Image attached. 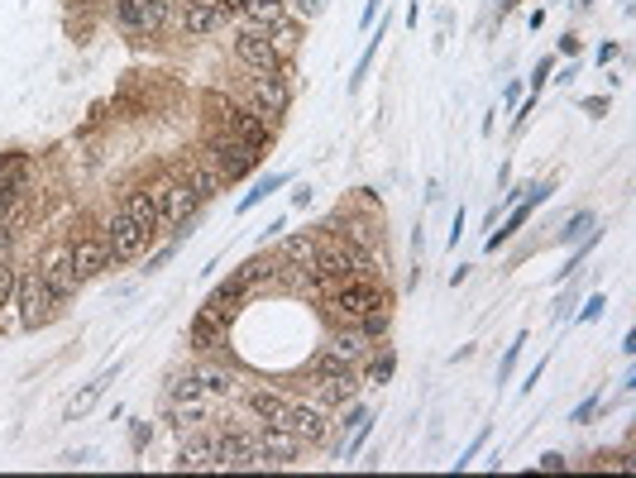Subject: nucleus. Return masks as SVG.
<instances>
[{"label": "nucleus", "instance_id": "f257e3e1", "mask_svg": "<svg viewBox=\"0 0 636 478\" xmlns=\"http://www.w3.org/2000/svg\"><path fill=\"white\" fill-rule=\"evenodd\" d=\"M378 306H393V292L378 283V278H345V283L321 302V311H326L330 326H359V321H364L369 311H378Z\"/></svg>", "mask_w": 636, "mask_h": 478}, {"label": "nucleus", "instance_id": "f03ea898", "mask_svg": "<svg viewBox=\"0 0 636 478\" xmlns=\"http://www.w3.org/2000/svg\"><path fill=\"white\" fill-rule=\"evenodd\" d=\"M206 115H211V125L220 134H230V139H240V144H249V149H259V153L273 139V130H268L264 120L249 106H240L235 96H225V91H206Z\"/></svg>", "mask_w": 636, "mask_h": 478}, {"label": "nucleus", "instance_id": "7ed1b4c3", "mask_svg": "<svg viewBox=\"0 0 636 478\" xmlns=\"http://www.w3.org/2000/svg\"><path fill=\"white\" fill-rule=\"evenodd\" d=\"M249 110L264 120L268 130L292 110V63L273 67V72H254L249 77Z\"/></svg>", "mask_w": 636, "mask_h": 478}, {"label": "nucleus", "instance_id": "20e7f679", "mask_svg": "<svg viewBox=\"0 0 636 478\" xmlns=\"http://www.w3.org/2000/svg\"><path fill=\"white\" fill-rule=\"evenodd\" d=\"M307 378L321 388V397H326V402H335V407L359 397V369H354V364H345V359H335L330 349H321V354L311 359Z\"/></svg>", "mask_w": 636, "mask_h": 478}, {"label": "nucleus", "instance_id": "39448f33", "mask_svg": "<svg viewBox=\"0 0 636 478\" xmlns=\"http://www.w3.org/2000/svg\"><path fill=\"white\" fill-rule=\"evenodd\" d=\"M15 306H20V321L29 330H39L48 326L63 306H58V297L48 292V283L39 278V268H24L20 278H15Z\"/></svg>", "mask_w": 636, "mask_h": 478}, {"label": "nucleus", "instance_id": "423d86ee", "mask_svg": "<svg viewBox=\"0 0 636 478\" xmlns=\"http://www.w3.org/2000/svg\"><path fill=\"white\" fill-rule=\"evenodd\" d=\"M201 158H206V163H211V168H216L225 182H240V177H249L254 168H259V158H264V153L216 130L211 139H206V153H201Z\"/></svg>", "mask_w": 636, "mask_h": 478}, {"label": "nucleus", "instance_id": "0eeeda50", "mask_svg": "<svg viewBox=\"0 0 636 478\" xmlns=\"http://www.w3.org/2000/svg\"><path fill=\"white\" fill-rule=\"evenodd\" d=\"M67 254H72V273H77V283H96L101 273L115 268L110 259V244L101 230H82V235L67 239Z\"/></svg>", "mask_w": 636, "mask_h": 478}, {"label": "nucleus", "instance_id": "6e6552de", "mask_svg": "<svg viewBox=\"0 0 636 478\" xmlns=\"http://www.w3.org/2000/svg\"><path fill=\"white\" fill-rule=\"evenodd\" d=\"M101 235H106L110 259H115V263H134L139 254H144V249H149V244H154V239L144 235V230H139V225H134V220L125 216V211H120V206H115V211L106 216Z\"/></svg>", "mask_w": 636, "mask_h": 478}, {"label": "nucleus", "instance_id": "1a4fd4ad", "mask_svg": "<svg viewBox=\"0 0 636 478\" xmlns=\"http://www.w3.org/2000/svg\"><path fill=\"white\" fill-rule=\"evenodd\" d=\"M254 450H259V469H287V464L302 459L307 445L287 431V426H259L254 431Z\"/></svg>", "mask_w": 636, "mask_h": 478}, {"label": "nucleus", "instance_id": "9d476101", "mask_svg": "<svg viewBox=\"0 0 636 478\" xmlns=\"http://www.w3.org/2000/svg\"><path fill=\"white\" fill-rule=\"evenodd\" d=\"M283 426L297 435L307 450H311V445H326L330 431H335V421H330V412H326V402H292Z\"/></svg>", "mask_w": 636, "mask_h": 478}, {"label": "nucleus", "instance_id": "9b49d317", "mask_svg": "<svg viewBox=\"0 0 636 478\" xmlns=\"http://www.w3.org/2000/svg\"><path fill=\"white\" fill-rule=\"evenodd\" d=\"M211 445H216V469H259L254 431H240V426H220V431H211Z\"/></svg>", "mask_w": 636, "mask_h": 478}, {"label": "nucleus", "instance_id": "f8f14e48", "mask_svg": "<svg viewBox=\"0 0 636 478\" xmlns=\"http://www.w3.org/2000/svg\"><path fill=\"white\" fill-rule=\"evenodd\" d=\"M235 58H240V67H249V72H273V67L287 63L264 29H249V24L235 29Z\"/></svg>", "mask_w": 636, "mask_h": 478}, {"label": "nucleus", "instance_id": "ddd939ff", "mask_svg": "<svg viewBox=\"0 0 636 478\" xmlns=\"http://www.w3.org/2000/svg\"><path fill=\"white\" fill-rule=\"evenodd\" d=\"M39 278L48 283V292L58 297V306H67L77 297V273H72V254H67V244H53L44 259H39Z\"/></svg>", "mask_w": 636, "mask_h": 478}, {"label": "nucleus", "instance_id": "4468645a", "mask_svg": "<svg viewBox=\"0 0 636 478\" xmlns=\"http://www.w3.org/2000/svg\"><path fill=\"white\" fill-rule=\"evenodd\" d=\"M120 211L144 230L149 239L163 235V206H158V187H130L125 192V201H120Z\"/></svg>", "mask_w": 636, "mask_h": 478}, {"label": "nucleus", "instance_id": "2eb2a0df", "mask_svg": "<svg viewBox=\"0 0 636 478\" xmlns=\"http://www.w3.org/2000/svg\"><path fill=\"white\" fill-rule=\"evenodd\" d=\"M550 192H555V187H550V182H541V187H536V182H531V192L522 196V201H517V206H512V216H507V225H503V230H493V235L483 239V249H488V254H498V249H503L507 239L517 235V230H522V225H527V216H536V206H541V201H550Z\"/></svg>", "mask_w": 636, "mask_h": 478}, {"label": "nucleus", "instance_id": "dca6fc26", "mask_svg": "<svg viewBox=\"0 0 636 478\" xmlns=\"http://www.w3.org/2000/svg\"><path fill=\"white\" fill-rule=\"evenodd\" d=\"M326 349L335 354V359H345V364H354V369H359L373 349H378V340H369L359 326H335V330H330V340H326Z\"/></svg>", "mask_w": 636, "mask_h": 478}, {"label": "nucleus", "instance_id": "f3484780", "mask_svg": "<svg viewBox=\"0 0 636 478\" xmlns=\"http://www.w3.org/2000/svg\"><path fill=\"white\" fill-rule=\"evenodd\" d=\"M187 340H192V349H220L230 340V316L201 306L197 316H192V326H187Z\"/></svg>", "mask_w": 636, "mask_h": 478}, {"label": "nucleus", "instance_id": "a211bd4d", "mask_svg": "<svg viewBox=\"0 0 636 478\" xmlns=\"http://www.w3.org/2000/svg\"><path fill=\"white\" fill-rule=\"evenodd\" d=\"M244 402H249V412H254L259 426H283L287 407H292V397H283V392H273V388H249Z\"/></svg>", "mask_w": 636, "mask_h": 478}, {"label": "nucleus", "instance_id": "6ab92c4d", "mask_svg": "<svg viewBox=\"0 0 636 478\" xmlns=\"http://www.w3.org/2000/svg\"><path fill=\"white\" fill-rule=\"evenodd\" d=\"M177 435H182L177 469H216V445H211V435H197V431H177Z\"/></svg>", "mask_w": 636, "mask_h": 478}, {"label": "nucleus", "instance_id": "aec40b11", "mask_svg": "<svg viewBox=\"0 0 636 478\" xmlns=\"http://www.w3.org/2000/svg\"><path fill=\"white\" fill-rule=\"evenodd\" d=\"M235 278H240L244 292H254V287H278V259H268V254H249V259L235 268Z\"/></svg>", "mask_w": 636, "mask_h": 478}, {"label": "nucleus", "instance_id": "412c9836", "mask_svg": "<svg viewBox=\"0 0 636 478\" xmlns=\"http://www.w3.org/2000/svg\"><path fill=\"white\" fill-rule=\"evenodd\" d=\"M240 24H249V29H264V34H273L278 24H287L283 0H244Z\"/></svg>", "mask_w": 636, "mask_h": 478}, {"label": "nucleus", "instance_id": "4be33fe9", "mask_svg": "<svg viewBox=\"0 0 636 478\" xmlns=\"http://www.w3.org/2000/svg\"><path fill=\"white\" fill-rule=\"evenodd\" d=\"M187 187H192V192H197V201L206 206V201H216V196H220L225 177H220L216 168L206 163V158H192V163H187Z\"/></svg>", "mask_w": 636, "mask_h": 478}, {"label": "nucleus", "instance_id": "5701e85b", "mask_svg": "<svg viewBox=\"0 0 636 478\" xmlns=\"http://www.w3.org/2000/svg\"><path fill=\"white\" fill-rule=\"evenodd\" d=\"M115 378H120V364H115V369H106V373H96V378H91L87 388L77 392V397H72V402H67V421H77V416H87L91 407H96V397H101V392L110 388V383H115Z\"/></svg>", "mask_w": 636, "mask_h": 478}, {"label": "nucleus", "instance_id": "b1692460", "mask_svg": "<svg viewBox=\"0 0 636 478\" xmlns=\"http://www.w3.org/2000/svg\"><path fill=\"white\" fill-rule=\"evenodd\" d=\"M220 10L216 5H182V34L187 39H201V34H211V29H220Z\"/></svg>", "mask_w": 636, "mask_h": 478}, {"label": "nucleus", "instance_id": "393cba45", "mask_svg": "<svg viewBox=\"0 0 636 478\" xmlns=\"http://www.w3.org/2000/svg\"><path fill=\"white\" fill-rule=\"evenodd\" d=\"M115 24L120 29H130V34H154L158 20L139 5V0H115Z\"/></svg>", "mask_w": 636, "mask_h": 478}, {"label": "nucleus", "instance_id": "a878e982", "mask_svg": "<svg viewBox=\"0 0 636 478\" xmlns=\"http://www.w3.org/2000/svg\"><path fill=\"white\" fill-rule=\"evenodd\" d=\"M163 397H168V402H206V388H201L197 369H192V373H173V378H168V388H163ZM211 402H216V397H211Z\"/></svg>", "mask_w": 636, "mask_h": 478}, {"label": "nucleus", "instance_id": "bb28decb", "mask_svg": "<svg viewBox=\"0 0 636 478\" xmlns=\"http://www.w3.org/2000/svg\"><path fill=\"white\" fill-rule=\"evenodd\" d=\"M278 259L283 263H311L316 259V249H321V235H278Z\"/></svg>", "mask_w": 636, "mask_h": 478}, {"label": "nucleus", "instance_id": "cd10ccee", "mask_svg": "<svg viewBox=\"0 0 636 478\" xmlns=\"http://www.w3.org/2000/svg\"><path fill=\"white\" fill-rule=\"evenodd\" d=\"M201 378V388H206V397H216V402H230V397H240V383H235V373H225V369H197Z\"/></svg>", "mask_w": 636, "mask_h": 478}, {"label": "nucleus", "instance_id": "c85d7f7f", "mask_svg": "<svg viewBox=\"0 0 636 478\" xmlns=\"http://www.w3.org/2000/svg\"><path fill=\"white\" fill-rule=\"evenodd\" d=\"M240 302H244V287H240V278H235V273H230V278H225V283H220L216 292L206 297V306H211V311H220V316H230V321H235Z\"/></svg>", "mask_w": 636, "mask_h": 478}, {"label": "nucleus", "instance_id": "c756f323", "mask_svg": "<svg viewBox=\"0 0 636 478\" xmlns=\"http://www.w3.org/2000/svg\"><path fill=\"white\" fill-rule=\"evenodd\" d=\"M393 369H397V354H393V349H383V354L373 349L369 359L359 364V383H388V378H393Z\"/></svg>", "mask_w": 636, "mask_h": 478}, {"label": "nucleus", "instance_id": "7c9ffc66", "mask_svg": "<svg viewBox=\"0 0 636 478\" xmlns=\"http://www.w3.org/2000/svg\"><path fill=\"white\" fill-rule=\"evenodd\" d=\"M287 182H292L287 173H268L264 182H254V192H244V201H240V216H244V211H254V206H264L268 196L278 192V187H287Z\"/></svg>", "mask_w": 636, "mask_h": 478}, {"label": "nucleus", "instance_id": "2f4dec72", "mask_svg": "<svg viewBox=\"0 0 636 478\" xmlns=\"http://www.w3.org/2000/svg\"><path fill=\"white\" fill-rule=\"evenodd\" d=\"M388 326H393V306H378V311H369V316L359 321V330H364L369 340H378V335H388Z\"/></svg>", "mask_w": 636, "mask_h": 478}, {"label": "nucleus", "instance_id": "473e14b6", "mask_svg": "<svg viewBox=\"0 0 636 478\" xmlns=\"http://www.w3.org/2000/svg\"><path fill=\"white\" fill-rule=\"evenodd\" d=\"M15 278H20V273H15V259L0 254V306L15 302Z\"/></svg>", "mask_w": 636, "mask_h": 478}, {"label": "nucleus", "instance_id": "72a5a7b5", "mask_svg": "<svg viewBox=\"0 0 636 478\" xmlns=\"http://www.w3.org/2000/svg\"><path fill=\"white\" fill-rule=\"evenodd\" d=\"M369 431H373V416H364V421L354 426L350 445H340V459H354V455H359V450H364V440H369Z\"/></svg>", "mask_w": 636, "mask_h": 478}, {"label": "nucleus", "instance_id": "f704fd0d", "mask_svg": "<svg viewBox=\"0 0 636 478\" xmlns=\"http://www.w3.org/2000/svg\"><path fill=\"white\" fill-rule=\"evenodd\" d=\"M522 345H527V330H522V335H517L512 345H507L503 364H498V383H507V378H512V369H517V354H522Z\"/></svg>", "mask_w": 636, "mask_h": 478}, {"label": "nucleus", "instance_id": "c9c22d12", "mask_svg": "<svg viewBox=\"0 0 636 478\" xmlns=\"http://www.w3.org/2000/svg\"><path fill=\"white\" fill-rule=\"evenodd\" d=\"M593 225H598V216H593V211H579V216H574V220H570V225H565V235H560V239H565V244H570V239H579V235H589Z\"/></svg>", "mask_w": 636, "mask_h": 478}, {"label": "nucleus", "instance_id": "e433bc0d", "mask_svg": "<svg viewBox=\"0 0 636 478\" xmlns=\"http://www.w3.org/2000/svg\"><path fill=\"white\" fill-rule=\"evenodd\" d=\"M488 435H493V431H479V435H474V440H469V450H464V455L455 459V474H464V469H469V464L479 459V450H483V445H488Z\"/></svg>", "mask_w": 636, "mask_h": 478}, {"label": "nucleus", "instance_id": "4c0bfd02", "mask_svg": "<svg viewBox=\"0 0 636 478\" xmlns=\"http://www.w3.org/2000/svg\"><path fill=\"white\" fill-rule=\"evenodd\" d=\"M603 306H608V297H603V292H593L589 302H584V311H579V326H593V321L603 316Z\"/></svg>", "mask_w": 636, "mask_h": 478}, {"label": "nucleus", "instance_id": "58836bf2", "mask_svg": "<svg viewBox=\"0 0 636 478\" xmlns=\"http://www.w3.org/2000/svg\"><path fill=\"white\" fill-rule=\"evenodd\" d=\"M139 5H144V10H149V15L158 20V29H163V24H168V15H173L177 0H139Z\"/></svg>", "mask_w": 636, "mask_h": 478}, {"label": "nucleus", "instance_id": "ea45409f", "mask_svg": "<svg viewBox=\"0 0 636 478\" xmlns=\"http://www.w3.org/2000/svg\"><path fill=\"white\" fill-rule=\"evenodd\" d=\"M536 469H546V474H560V469H570V459L560 455V450H546V455L536 459Z\"/></svg>", "mask_w": 636, "mask_h": 478}, {"label": "nucleus", "instance_id": "a19ab883", "mask_svg": "<svg viewBox=\"0 0 636 478\" xmlns=\"http://www.w3.org/2000/svg\"><path fill=\"white\" fill-rule=\"evenodd\" d=\"M550 67H555V58L536 63V77H531V96H536V101H541V91H546V82H550Z\"/></svg>", "mask_w": 636, "mask_h": 478}, {"label": "nucleus", "instance_id": "79ce46f5", "mask_svg": "<svg viewBox=\"0 0 636 478\" xmlns=\"http://www.w3.org/2000/svg\"><path fill=\"white\" fill-rule=\"evenodd\" d=\"M598 402H603V392H593L589 402H579V407H574V416H570L574 426H579V421H589V416H593V412H598Z\"/></svg>", "mask_w": 636, "mask_h": 478}, {"label": "nucleus", "instance_id": "37998d69", "mask_svg": "<svg viewBox=\"0 0 636 478\" xmlns=\"http://www.w3.org/2000/svg\"><path fill=\"white\" fill-rule=\"evenodd\" d=\"M173 254H177V239H173V244H163V249H158V254H154V263H149V273H158V268H163V263L173 259Z\"/></svg>", "mask_w": 636, "mask_h": 478}, {"label": "nucleus", "instance_id": "c03bdc74", "mask_svg": "<svg viewBox=\"0 0 636 478\" xmlns=\"http://www.w3.org/2000/svg\"><path fill=\"white\" fill-rule=\"evenodd\" d=\"M292 206H297V211H307V206H311V187H297V192H292Z\"/></svg>", "mask_w": 636, "mask_h": 478}, {"label": "nucleus", "instance_id": "a18cd8bd", "mask_svg": "<svg viewBox=\"0 0 636 478\" xmlns=\"http://www.w3.org/2000/svg\"><path fill=\"white\" fill-rule=\"evenodd\" d=\"M560 53H565V58H579V39H574V34H565V39H560Z\"/></svg>", "mask_w": 636, "mask_h": 478}, {"label": "nucleus", "instance_id": "49530a36", "mask_svg": "<svg viewBox=\"0 0 636 478\" xmlns=\"http://www.w3.org/2000/svg\"><path fill=\"white\" fill-rule=\"evenodd\" d=\"M613 58H617V44H613V39H608V44H603V48H598V63H603V67H608V63H613Z\"/></svg>", "mask_w": 636, "mask_h": 478}, {"label": "nucleus", "instance_id": "de8ad7c7", "mask_svg": "<svg viewBox=\"0 0 636 478\" xmlns=\"http://www.w3.org/2000/svg\"><path fill=\"white\" fill-rule=\"evenodd\" d=\"M541 373H546V364H536V369L527 373V383H522V392H531V388H536V383H541Z\"/></svg>", "mask_w": 636, "mask_h": 478}, {"label": "nucleus", "instance_id": "09e8293b", "mask_svg": "<svg viewBox=\"0 0 636 478\" xmlns=\"http://www.w3.org/2000/svg\"><path fill=\"white\" fill-rule=\"evenodd\" d=\"M584 110H593V115H598V110H608V96H589V101H584Z\"/></svg>", "mask_w": 636, "mask_h": 478}, {"label": "nucleus", "instance_id": "8fccbe9b", "mask_svg": "<svg viewBox=\"0 0 636 478\" xmlns=\"http://www.w3.org/2000/svg\"><path fill=\"white\" fill-rule=\"evenodd\" d=\"M622 354H627V359L636 354V330H627V335H622Z\"/></svg>", "mask_w": 636, "mask_h": 478}, {"label": "nucleus", "instance_id": "3c124183", "mask_svg": "<svg viewBox=\"0 0 636 478\" xmlns=\"http://www.w3.org/2000/svg\"><path fill=\"white\" fill-rule=\"evenodd\" d=\"M297 10H302V15H316V10H321V0H297Z\"/></svg>", "mask_w": 636, "mask_h": 478}]
</instances>
